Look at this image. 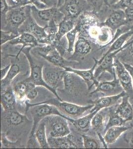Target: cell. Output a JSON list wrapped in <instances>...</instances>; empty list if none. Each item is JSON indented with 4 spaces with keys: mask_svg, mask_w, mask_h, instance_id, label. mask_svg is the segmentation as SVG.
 <instances>
[{
    "mask_svg": "<svg viewBox=\"0 0 133 149\" xmlns=\"http://www.w3.org/2000/svg\"><path fill=\"white\" fill-rule=\"evenodd\" d=\"M75 27L79 31L78 34L93 40L101 47L109 43L114 36L111 29L101 26L96 13L92 10L86 11L79 15Z\"/></svg>",
    "mask_w": 133,
    "mask_h": 149,
    "instance_id": "cell-1",
    "label": "cell"
},
{
    "mask_svg": "<svg viewBox=\"0 0 133 149\" xmlns=\"http://www.w3.org/2000/svg\"><path fill=\"white\" fill-rule=\"evenodd\" d=\"M25 104L26 105V112L28 110L30 111L33 120V125L29 137H32L35 135V132L39 123L43 119L50 115H58L65 117L72 124L74 120V119L65 115L60 112V110L54 105L47 103H30L29 102V100H26Z\"/></svg>",
    "mask_w": 133,
    "mask_h": 149,
    "instance_id": "cell-2",
    "label": "cell"
},
{
    "mask_svg": "<svg viewBox=\"0 0 133 149\" xmlns=\"http://www.w3.org/2000/svg\"><path fill=\"white\" fill-rule=\"evenodd\" d=\"M32 48H33L26 47L22 51V52L24 53L29 61L31 69V73L29 76L25 79L24 81L33 84L36 86H43L53 93L56 97L61 100V97H59L57 91L51 88L46 83L43 77V69L44 68V66L43 65H36L34 62L31 54V50Z\"/></svg>",
    "mask_w": 133,
    "mask_h": 149,
    "instance_id": "cell-3",
    "label": "cell"
},
{
    "mask_svg": "<svg viewBox=\"0 0 133 149\" xmlns=\"http://www.w3.org/2000/svg\"><path fill=\"white\" fill-rule=\"evenodd\" d=\"M31 5L10 8L6 15L5 22L1 27V30L19 33V29L27 19L28 12Z\"/></svg>",
    "mask_w": 133,
    "mask_h": 149,
    "instance_id": "cell-4",
    "label": "cell"
},
{
    "mask_svg": "<svg viewBox=\"0 0 133 149\" xmlns=\"http://www.w3.org/2000/svg\"><path fill=\"white\" fill-rule=\"evenodd\" d=\"M42 103H47L54 105L60 111L61 110L64 112L67 115L72 116L74 119H77L81 117L85 112H86L88 110L90 111L94 107V105L92 103L86 106L78 105L74 103L64 102L56 97L55 98H51L45 102H40L39 103H36V104Z\"/></svg>",
    "mask_w": 133,
    "mask_h": 149,
    "instance_id": "cell-5",
    "label": "cell"
},
{
    "mask_svg": "<svg viewBox=\"0 0 133 149\" xmlns=\"http://www.w3.org/2000/svg\"><path fill=\"white\" fill-rule=\"evenodd\" d=\"M46 127L48 128V137H62L71 134L69 121L58 115H51L43 119Z\"/></svg>",
    "mask_w": 133,
    "mask_h": 149,
    "instance_id": "cell-6",
    "label": "cell"
},
{
    "mask_svg": "<svg viewBox=\"0 0 133 149\" xmlns=\"http://www.w3.org/2000/svg\"><path fill=\"white\" fill-rule=\"evenodd\" d=\"M32 17L40 26L45 27L51 20H56L59 24L64 19L65 15L57 7H50L39 10L34 6H31Z\"/></svg>",
    "mask_w": 133,
    "mask_h": 149,
    "instance_id": "cell-7",
    "label": "cell"
},
{
    "mask_svg": "<svg viewBox=\"0 0 133 149\" xmlns=\"http://www.w3.org/2000/svg\"><path fill=\"white\" fill-rule=\"evenodd\" d=\"M38 48V54L46 61L61 68L71 67L72 64H76L77 61H68L64 58L56 48L51 45H43L37 47Z\"/></svg>",
    "mask_w": 133,
    "mask_h": 149,
    "instance_id": "cell-8",
    "label": "cell"
},
{
    "mask_svg": "<svg viewBox=\"0 0 133 149\" xmlns=\"http://www.w3.org/2000/svg\"><path fill=\"white\" fill-rule=\"evenodd\" d=\"M59 9L65 17L75 20L84 12L93 11L86 0H65Z\"/></svg>",
    "mask_w": 133,
    "mask_h": 149,
    "instance_id": "cell-9",
    "label": "cell"
},
{
    "mask_svg": "<svg viewBox=\"0 0 133 149\" xmlns=\"http://www.w3.org/2000/svg\"><path fill=\"white\" fill-rule=\"evenodd\" d=\"M19 33L27 32L32 34L37 39L39 44L42 45H43L44 40L48 36L45 27L40 26L32 17L31 7L28 12L27 19L19 29Z\"/></svg>",
    "mask_w": 133,
    "mask_h": 149,
    "instance_id": "cell-10",
    "label": "cell"
},
{
    "mask_svg": "<svg viewBox=\"0 0 133 149\" xmlns=\"http://www.w3.org/2000/svg\"><path fill=\"white\" fill-rule=\"evenodd\" d=\"M114 67L120 83L129 99H133V86L131 76L125 66L116 56L114 59Z\"/></svg>",
    "mask_w": 133,
    "mask_h": 149,
    "instance_id": "cell-11",
    "label": "cell"
},
{
    "mask_svg": "<svg viewBox=\"0 0 133 149\" xmlns=\"http://www.w3.org/2000/svg\"><path fill=\"white\" fill-rule=\"evenodd\" d=\"M65 72L64 68L57 66L46 67L43 69V77L46 83L56 91L61 83H63V77Z\"/></svg>",
    "mask_w": 133,
    "mask_h": 149,
    "instance_id": "cell-12",
    "label": "cell"
},
{
    "mask_svg": "<svg viewBox=\"0 0 133 149\" xmlns=\"http://www.w3.org/2000/svg\"><path fill=\"white\" fill-rule=\"evenodd\" d=\"M113 80L112 81L100 83L96 86V88L91 92V94L93 95L99 92L103 93L104 96H111L119 95L124 91L117 76L115 69L113 72Z\"/></svg>",
    "mask_w": 133,
    "mask_h": 149,
    "instance_id": "cell-13",
    "label": "cell"
},
{
    "mask_svg": "<svg viewBox=\"0 0 133 149\" xmlns=\"http://www.w3.org/2000/svg\"><path fill=\"white\" fill-rule=\"evenodd\" d=\"M79 77L75 73L66 71L63 77L64 91L69 95H78L83 90L84 84L86 83L85 81L83 83L84 80Z\"/></svg>",
    "mask_w": 133,
    "mask_h": 149,
    "instance_id": "cell-14",
    "label": "cell"
},
{
    "mask_svg": "<svg viewBox=\"0 0 133 149\" xmlns=\"http://www.w3.org/2000/svg\"><path fill=\"white\" fill-rule=\"evenodd\" d=\"M127 24L125 12L122 9H115L108 15L101 25L108 27L112 31L114 34L120 27Z\"/></svg>",
    "mask_w": 133,
    "mask_h": 149,
    "instance_id": "cell-15",
    "label": "cell"
},
{
    "mask_svg": "<svg viewBox=\"0 0 133 149\" xmlns=\"http://www.w3.org/2000/svg\"><path fill=\"white\" fill-rule=\"evenodd\" d=\"M94 64L92 68L88 70H78L75 69L71 67H66L64 68L67 72H70L75 73L84 80L88 86V88L89 87V84H91L89 90L91 89L92 86H95L96 87L100 82L99 80L95 79L94 78V73L95 69L98 65V60L93 58Z\"/></svg>",
    "mask_w": 133,
    "mask_h": 149,
    "instance_id": "cell-16",
    "label": "cell"
},
{
    "mask_svg": "<svg viewBox=\"0 0 133 149\" xmlns=\"http://www.w3.org/2000/svg\"><path fill=\"white\" fill-rule=\"evenodd\" d=\"M8 43H10L12 45H17L19 44L22 45V47L17 53V54L13 56L15 57L16 60H19V55L21 53H22V50L25 48H34L42 46V45L39 44L36 37L32 36V34L27 32L21 33L20 36L8 42Z\"/></svg>",
    "mask_w": 133,
    "mask_h": 149,
    "instance_id": "cell-17",
    "label": "cell"
},
{
    "mask_svg": "<svg viewBox=\"0 0 133 149\" xmlns=\"http://www.w3.org/2000/svg\"><path fill=\"white\" fill-rule=\"evenodd\" d=\"M48 142L50 148L77 149L81 148L76 142L75 137L71 134L62 137H48Z\"/></svg>",
    "mask_w": 133,
    "mask_h": 149,
    "instance_id": "cell-18",
    "label": "cell"
},
{
    "mask_svg": "<svg viewBox=\"0 0 133 149\" xmlns=\"http://www.w3.org/2000/svg\"><path fill=\"white\" fill-rule=\"evenodd\" d=\"M127 95L125 91L119 95H111V96H104L92 102V104L94 105L93 109L90 112H97L102 109L108 108L113 105H116L122 97Z\"/></svg>",
    "mask_w": 133,
    "mask_h": 149,
    "instance_id": "cell-19",
    "label": "cell"
},
{
    "mask_svg": "<svg viewBox=\"0 0 133 149\" xmlns=\"http://www.w3.org/2000/svg\"><path fill=\"white\" fill-rule=\"evenodd\" d=\"M108 120V108L102 109L97 112L91 120V128L96 134L105 133V129Z\"/></svg>",
    "mask_w": 133,
    "mask_h": 149,
    "instance_id": "cell-20",
    "label": "cell"
},
{
    "mask_svg": "<svg viewBox=\"0 0 133 149\" xmlns=\"http://www.w3.org/2000/svg\"><path fill=\"white\" fill-rule=\"evenodd\" d=\"M116 112L127 122L133 120V107L129 100V97L126 95L121 98V102L116 107Z\"/></svg>",
    "mask_w": 133,
    "mask_h": 149,
    "instance_id": "cell-21",
    "label": "cell"
},
{
    "mask_svg": "<svg viewBox=\"0 0 133 149\" xmlns=\"http://www.w3.org/2000/svg\"><path fill=\"white\" fill-rule=\"evenodd\" d=\"M131 127V123L128 125H125L110 127L103 135V138L106 144L108 145L114 144L122 134H124Z\"/></svg>",
    "mask_w": 133,
    "mask_h": 149,
    "instance_id": "cell-22",
    "label": "cell"
},
{
    "mask_svg": "<svg viewBox=\"0 0 133 149\" xmlns=\"http://www.w3.org/2000/svg\"><path fill=\"white\" fill-rule=\"evenodd\" d=\"M1 104L4 111H10L15 109L17 102L11 86L3 92H1Z\"/></svg>",
    "mask_w": 133,
    "mask_h": 149,
    "instance_id": "cell-23",
    "label": "cell"
},
{
    "mask_svg": "<svg viewBox=\"0 0 133 149\" xmlns=\"http://www.w3.org/2000/svg\"><path fill=\"white\" fill-rule=\"evenodd\" d=\"M78 36L72 56H84L87 55L92 50L91 41L79 34H78Z\"/></svg>",
    "mask_w": 133,
    "mask_h": 149,
    "instance_id": "cell-24",
    "label": "cell"
},
{
    "mask_svg": "<svg viewBox=\"0 0 133 149\" xmlns=\"http://www.w3.org/2000/svg\"><path fill=\"white\" fill-rule=\"evenodd\" d=\"M4 117L9 125L17 126L24 123L29 120L26 115L17 111L16 109L10 111H4Z\"/></svg>",
    "mask_w": 133,
    "mask_h": 149,
    "instance_id": "cell-25",
    "label": "cell"
},
{
    "mask_svg": "<svg viewBox=\"0 0 133 149\" xmlns=\"http://www.w3.org/2000/svg\"><path fill=\"white\" fill-rule=\"evenodd\" d=\"M116 105L108 107V120L106 124L105 132L110 127L126 125V121L116 112Z\"/></svg>",
    "mask_w": 133,
    "mask_h": 149,
    "instance_id": "cell-26",
    "label": "cell"
},
{
    "mask_svg": "<svg viewBox=\"0 0 133 149\" xmlns=\"http://www.w3.org/2000/svg\"><path fill=\"white\" fill-rule=\"evenodd\" d=\"M133 36V30L129 31L128 32H125L119 37L117 38L110 45L109 48L104 54L103 55L100 59H102L105 56L109 54L110 53L113 52L114 51H117L119 50L122 47L124 44L128 41V40H130L131 38Z\"/></svg>",
    "mask_w": 133,
    "mask_h": 149,
    "instance_id": "cell-27",
    "label": "cell"
},
{
    "mask_svg": "<svg viewBox=\"0 0 133 149\" xmlns=\"http://www.w3.org/2000/svg\"><path fill=\"white\" fill-rule=\"evenodd\" d=\"M20 67L17 64H11L10 69L6 76L1 80V92H3L10 86L14 78L20 73Z\"/></svg>",
    "mask_w": 133,
    "mask_h": 149,
    "instance_id": "cell-28",
    "label": "cell"
},
{
    "mask_svg": "<svg viewBox=\"0 0 133 149\" xmlns=\"http://www.w3.org/2000/svg\"><path fill=\"white\" fill-rule=\"evenodd\" d=\"M35 135L39 145L40 146V148H50L48 142V138L46 135V123L43 119L39 123L35 132Z\"/></svg>",
    "mask_w": 133,
    "mask_h": 149,
    "instance_id": "cell-29",
    "label": "cell"
},
{
    "mask_svg": "<svg viewBox=\"0 0 133 149\" xmlns=\"http://www.w3.org/2000/svg\"><path fill=\"white\" fill-rule=\"evenodd\" d=\"M96 113L95 112H90L87 115L77 119H74L72 124L79 130L87 131L91 127V122L93 117Z\"/></svg>",
    "mask_w": 133,
    "mask_h": 149,
    "instance_id": "cell-30",
    "label": "cell"
},
{
    "mask_svg": "<svg viewBox=\"0 0 133 149\" xmlns=\"http://www.w3.org/2000/svg\"><path fill=\"white\" fill-rule=\"evenodd\" d=\"M122 63L130 65L133 67V38L126 47L122 50L116 55Z\"/></svg>",
    "mask_w": 133,
    "mask_h": 149,
    "instance_id": "cell-31",
    "label": "cell"
},
{
    "mask_svg": "<svg viewBox=\"0 0 133 149\" xmlns=\"http://www.w3.org/2000/svg\"><path fill=\"white\" fill-rule=\"evenodd\" d=\"M76 22V20L64 17V19L59 23L58 26V31L56 34L57 39L59 40H61L64 36H66L68 32L74 29Z\"/></svg>",
    "mask_w": 133,
    "mask_h": 149,
    "instance_id": "cell-32",
    "label": "cell"
},
{
    "mask_svg": "<svg viewBox=\"0 0 133 149\" xmlns=\"http://www.w3.org/2000/svg\"><path fill=\"white\" fill-rule=\"evenodd\" d=\"M27 88V83L24 80L17 83L14 86L13 90L17 102L25 103L26 100H27L26 97Z\"/></svg>",
    "mask_w": 133,
    "mask_h": 149,
    "instance_id": "cell-33",
    "label": "cell"
},
{
    "mask_svg": "<svg viewBox=\"0 0 133 149\" xmlns=\"http://www.w3.org/2000/svg\"><path fill=\"white\" fill-rule=\"evenodd\" d=\"M83 146L86 149H100L101 148V143L95 138L86 134H82L81 136Z\"/></svg>",
    "mask_w": 133,
    "mask_h": 149,
    "instance_id": "cell-34",
    "label": "cell"
},
{
    "mask_svg": "<svg viewBox=\"0 0 133 149\" xmlns=\"http://www.w3.org/2000/svg\"><path fill=\"white\" fill-rule=\"evenodd\" d=\"M78 33V29L75 26L73 29L66 35V39L68 41L67 53L69 54H72L74 51L75 45Z\"/></svg>",
    "mask_w": 133,
    "mask_h": 149,
    "instance_id": "cell-35",
    "label": "cell"
},
{
    "mask_svg": "<svg viewBox=\"0 0 133 149\" xmlns=\"http://www.w3.org/2000/svg\"><path fill=\"white\" fill-rule=\"evenodd\" d=\"M20 33H15V32H12L10 31H1V46L6 43L10 42L13 39L20 36Z\"/></svg>",
    "mask_w": 133,
    "mask_h": 149,
    "instance_id": "cell-36",
    "label": "cell"
},
{
    "mask_svg": "<svg viewBox=\"0 0 133 149\" xmlns=\"http://www.w3.org/2000/svg\"><path fill=\"white\" fill-rule=\"evenodd\" d=\"M1 148H17L20 147V142L19 141H17L15 142H13L10 141L8 139L6 134L2 132L1 133Z\"/></svg>",
    "mask_w": 133,
    "mask_h": 149,
    "instance_id": "cell-37",
    "label": "cell"
},
{
    "mask_svg": "<svg viewBox=\"0 0 133 149\" xmlns=\"http://www.w3.org/2000/svg\"><path fill=\"white\" fill-rule=\"evenodd\" d=\"M26 83H27V88L26 97L27 100H32L35 99L37 97L38 94V92L36 88V86L31 83H29V82H26Z\"/></svg>",
    "mask_w": 133,
    "mask_h": 149,
    "instance_id": "cell-38",
    "label": "cell"
},
{
    "mask_svg": "<svg viewBox=\"0 0 133 149\" xmlns=\"http://www.w3.org/2000/svg\"><path fill=\"white\" fill-rule=\"evenodd\" d=\"M8 5L11 8L24 7L32 5L29 0H6Z\"/></svg>",
    "mask_w": 133,
    "mask_h": 149,
    "instance_id": "cell-39",
    "label": "cell"
},
{
    "mask_svg": "<svg viewBox=\"0 0 133 149\" xmlns=\"http://www.w3.org/2000/svg\"><path fill=\"white\" fill-rule=\"evenodd\" d=\"M86 2L92 9L93 12L97 13L100 10L103 4L104 3V0H86Z\"/></svg>",
    "mask_w": 133,
    "mask_h": 149,
    "instance_id": "cell-40",
    "label": "cell"
},
{
    "mask_svg": "<svg viewBox=\"0 0 133 149\" xmlns=\"http://www.w3.org/2000/svg\"><path fill=\"white\" fill-rule=\"evenodd\" d=\"M1 27L5 24L7 13L11 8L8 5L6 0H1Z\"/></svg>",
    "mask_w": 133,
    "mask_h": 149,
    "instance_id": "cell-41",
    "label": "cell"
},
{
    "mask_svg": "<svg viewBox=\"0 0 133 149\" xmlns=\"http://www.w3.org/2000/svg\"><path fill=\"white\" fill-rule=\"evenodd\" d=\"M124 140L129 146L133 147V124L131 123V127L124 133Z\"/></svg>",
    "mask_w": 133,
    "mask_h": 149,
    "instance_id": "cell-42",
    "label": "cell"
},
{
    "mask_svg": "<svg viewBox=\"0 0 133 149\" xmlns=\"http://www.w3.org/2000/svg\"><path fill=\"white\" fill-rule=\"evenodd\" d=\"M133 6V0H121L120 2L116 4L113 7V10L115 9H122L124 10L126 8Z\"/></svg>",
    "mask_w": 133,
    "mask_h": 149,
    "instance_id": "cell-43",
    "label": "cell"
},
{
    "mask_svg": "<svg viewBox=\"0 0 133 149\" xmlns=\"http://www.w3.org/2000/svg\"><path fill=\"white\" fill-rule=\"evenodd\" d=\"M126 16L127 24L129 26H131L133 24V6L127 7L124 10Z\"/></svg>",
    "mask_w": 133,
    "mask_h": 149,
    "instance_id": "cell-44",
    "label": "cell"
},
{
    "mask_svg": "<svg viewBox=\"0 0 133 149\" xmlns=\"http://www.w3.org/2000/svg\"><path fill=\"white\" fill-rule=\"evenodd\" d=\"M27 148H40V146L37 141L36 135L29 137L26 145Z\"/></svg>",
    "mask_w": 133,
    "mask_h": 149,
    "instance_id": "cell-45",
    "label": "cell"
},
{
    "mask_svg": "<svg viewBox=\"0 0 133 149\" xmlns=\"http://www.w3.org/2000/svg\"><path fill=\"white\" fill-rule=\"evenodd\" d=\"M32 3V5L34 6L36 8L39 10H43V9L48 8L47 6L41 2L40 0H29Z\"/></svg>",
    "mask_w": 133,
    "mask_h": 149,
    "instance_id": "cell-46",
    "label": "cell"
},
{
    "mask_svg": "<svg viewBox=\"0 0 133 149\" xmlns=\"http://www.w3.org/2000/svg\"><path fill=\"white\" fill-rule=\"evenodd\" d=\"M41 2L47 6L48 8L57 7L58 0H40Z\"/></svg>",
    "mask_w": 133,
    "mask_h": 149,
    "instance_id": "cell-47",
    "label": "cell"
},
{
    "mask_svg": "<svg viewBox=\"0 0 133 149\" xmlns=\"http://www.w3.org/2000/svg\"><path fill=\"white\" fill-rule=\"evenodd\" d=\"M10 66H11V65H9L5 68H2L1 69V80L3 79L6 76L9 70L10 69Z\"/></svg>",
    "mask_w": 133,
    "mask_h": 149,
    "instance_id": "cell-48",
    "label": "cell"
},
{
    "mask_svg": "<svg viewBox=\"0 0 133 149\" xmlns=\"http://www.w3.org/2000/svg\"><path fill=\"white\" fill-rule=\"evenodd\" d=\"M121 0H104L105 5L109 7H112L120 2Z\"/></svg>",
    "mask_w": 133,
    "mask_h": 149,
    "instance_id": "cell-49",
    "label": "cell"
},
{
    "mask_svg": "<svg viewBox=\"0 0 133 149\" xmlns=\"http://www.w3.org/2000/svg\"><path fill=\"white\" fill-rule=\"evenodd\" d=\"M123 64L125 66V68H126V69L128 70V72L130 73V74L131 76L133 86V67L131 65H130L128 64H126V63H123Z\"/></svg>",
    "mask_w": 133,
    "mask_h": 149,
    "instance_id": "cell-50",
    "label": "cell"
},
{
    "mask_svg": "<svg viewBox=\"0 0 133 149\" xmlns=\"http://www.w3.org/2000/svg\"><path fill=\"white\" fill-rule=\"evenodd\" d=\"M65 0H58V8H59L61 7V6L64 3Z\"/></svg>",
    "mask_w": 133,
    "mask_h": 149,
    "instance_id": "cell-51",
    "label": "cell"
},
{
    "mask_svg": "<svg viewBox=\"0 0 133 149\" xmlns=\"http://www.w3.org/2000/svg\"><path fill=\"white\" fill-rule=\"evenodd\" d=\"M129 100H130V102H131L132 105L133 107V99H129Z\"/></svg>",
    "mask_w": 133,
    "mask_h": 149,
    "instance_id": "cell-52",
    "label": "cell"
},
{
    "mask_svg": "<svg viewBox=\"0 0 133 149\" xmlns=\"http://www.w3.org/2000/svg\"><path fill=\"white\" fill-rule=\"evenodd\" d=\"M131 30H133V24H132V25L131 26Z\"/></svg>",
    "mask_w": 133,
    "mask_h": 149,
    "instance_id": "cell-53",
    "label": "cell"
}]
</instances>
